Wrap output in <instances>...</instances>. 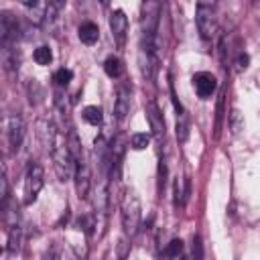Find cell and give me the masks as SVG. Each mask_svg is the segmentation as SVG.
Masks as SVG:
<instances>
[{
    "label": "cell",
    "mask_w": 260,
    "mask_h": 260,
    "mask_svg": "<svg viewBox=\"0 0 260 260\" xmlns=\"http://www.w3.org/2000/svg\"><path fill=\"white\" fill-rule=\"evenodd\" d=\"M142 207H140V199L132 189H126L120 201V217H122V228L126 232V236H136L138 228H140V217H142Z\"/></svg>",
    "instance_id": "6da1fadb"
},
{
    "label": "cell",
    "mask_w": 260,
    "mask_h": 260,
    "mask_svg": "<svg viewBox=\"0 0 260 260\" xmlns=\"http://www.w3.org/2000/svg\"><path fill=\"white\" fill-rule=\"evenodd\" d=\"M51 158H53V167L55 173L59 177V181H69L75 173V158L67 146V138L65 136H57V142L51 150Z\"/></svg>",
    "instance_id": "7a4b0ae2"
},
{
    "label": "cell",
    "mask_w": 260,
    "mask_h": 260,
    "mask_svg": "<svg viewBox=\"0 0 260 260\" xmlns=\"http://www.w3.org/2000/svg\"><path fill=\"white\" fill-rule=\"evenodd\" d=\"M45 183V171L39 162H30L24 175V203H32L43 189Z\"/></svg>",
    "instance_id": "3957f363"
},
{
    "label": "cell",
    "mask_w": 260,
    "mask_h": 260,
    "mask_svg": "<svg viewBox=\"0 0 260 260\" xmlns=\"http://www.w3.org/2000/svg\"><path fill=\"white\" fill-rule=\"evenodd\" d=\"M160 4L144 2L140 6V22H142V39H154L160 22Z\"/></svg>",
    "instance_id": "277c9868"
},
{
    "label": "cell",
    "mask_w": 260,
    "mask_h": 260,
    "mask_svg": "<svg viewBox=\"0 0 260 260\" xmlns=\"http://www.w3.org/2000/svg\"><path fill=\"white\" fill-rule=\"evenodd\" d=\"M195 20H197V28L203 41H211L215 35V14H213V6L199 2L197 10H195Z\"/></svg>",
    "instance_id": "5b68a950"
},
{
    "label": "cell",
    "mask_w": 260,
    "mask_h": 260,
    "mask_svg": "<svg viewBox=\"0 0 260 260\" xmlns=\"http://www.w3.org/2000/svg\"><path fill=\"white\" fill-rule=\"evenodd\" d=\"M110 30H112L116 47L122 49L126 45V35H128V18H126L124 10H112V14H110Z\"/></svg>",
    "instance_id": "8992f818"
},
{
    "label": "cell",
    "mask_w": 260,
    "mask_h": 260,
    "mask_svg": "<svg viewBox=\"0 0 260 260\" xmlns=\"http://www.w3.org/2000/svg\"><path fill=\"white\" fill-rule=\"evenodd\" d=\"M73 181H75V191H77L79 199H85L87 193H89V187H91V175H89V167L83 158L75 162Z\"/></svg>",
    "instance_id": "52a82bcc"
},
{
    "label": "cell",
    "mask_w": 260,
    "mask_h": 260,
    "mask_svg": "<svg viewBox=\"0 0 260 260\" xmlns=\"http://www.w3.org/2000/svg\"><path fill=\"white\" fill-rule=\"evenodd\" d=\"M193 87H195V91L201 100H207V98L213 95V91L217 87V81L209 71H197L193 75Z\"/></svg>",
    "instance_id": "ba28073f"
},
{
    "label": "cell",
    "mask_w": 260,
    "mask_h": 260,
    "mask_svg": "<svg viewBox=\"0 0 260 260\" xmlns=\"http://www.w3.org/2000/svg\"><path fill=\"white\" fill-rule=\"evenodd\" d=\"M6 136H8V144L10 150H18L24 138V122L18 114L8 116V126H6Z\"/></svg>",
    "instance_id": "9c48e42d"
},
{
    "label": "cell",
    "mask_w": 260,
    "mask_h": 260,
    "mask_svg": "<svg viewBox=\"0 0 260 260\" xmlns=\"http://www.w3.org/2000/svg\"><path fill=\"white\" fill-rule=\"evenodd\" d=\"M146 118H148V124H150V130H152L154 138L162 140L165 138V122H162V114H160V110H158V106L154 102H148Z\"/></svg>",
    "instance_id": "30bf717a"
},
{
    "label": "cell",
    "mask_w": 260,
    "mask_h": 260,
    "mask_svg": "<svg viewBox=\"0 0 260 260\" xmlns=\"http://www.w3.org/2000/svg\"><path fill=\"white\" fill-rule=\"evenodd\" d=\"M130 112V87L120 85L116 93V104H114V116L118 122H122Z\"/></svg>",
    "instance_id": "8fae6325"
},
{
    "label": "cell",
    "mask_w": 260,
    "mask_h": 260,
    "mask_svg": "<svg viewBox=\"0 0 260 260\" xmlns=\"http://www.w3.org/2000/svg\"><path fill=\"white\" fill-rule=\"evenodd\" d=\"M77 35H79V41H81V43L93 45V43L100 39V28H98V24H93L91 20H85V22L79 24Z\"/></svg>",
    "instance_id": "7c38bea8"
},
{
    "label": "cell",
    "mask_w": 260,
    "mask_h": 260,
    "mask_svg": "<svg viewBox=\"0 0 260 260\" xmlns=\"http://www.w3.org/2000/svg\"><path fill=\"white\" fill-rule=\"evenodd\" d=\"M104 71H106L108 77L118 79V77L124 73V65H122V61H120L116 55H110V57L104 61Z\"/></svg>",
    "instance_id": "4fadbf2b"
},
{
    "label": "cell",
    "mask_w": 260,
    "mask_h": 260,
    "mask_svg": "<svg viewBox=\"0 0 260 260\" xmlns=\"http://www.w3.org/2000/svg\"><path fill=\"white\" fill-rule=\"evenodd\" d=\"M81 116H83V120H85L87 124H91V126H100L102 120H104L100 106H85L83 112H81Z\"/></svg>",
    "instance_id": "5bb4252c"
},
{
    "label": "cell",
    "mask_w": 260,
    "mask_h": 260,
    "mask_svg": "<svg viewBox=\"0 0 260 260\" xmlns=\"http://www.w3.org/2000/svg\"><path fill=\"white\" fill-rule=\"evenodd\" d=\"M20 246V223L8 225V252H16Z\"/></svg>",
    "instance_id": "9a60e30c"
},
{
    "label": "cell",
    "mask_w": 260,
    "mask_h": 260,
    "mask_svg": "<svg viewBox=\"0 0 260 260\" xmlns=\"http://www.w3.org/2000/svg\"><path fill=\"white\" fill-rule=\"evenodd\" d=\"M32 59L37 61V65H49V63L53 61V53H51V49H49L47 45H41V47L35 49Z\"/></svg>",
    "instance_id": "2e32d148"
},
{
    "label": "cell",
    "mask_w": 260,
    "mask_h": 260,
    "mask_svg": "<svg viewBox=\"0 0 260 260\" xmlns=\"http://www.w3.org/2000/svg\"><path fill=\"white\" fill-rule=\"evenodd\" d=\"M189 138V120H187V116L183 114V116H179V120H177V140L179 142H185Z\"/></svg>",
    "instance_id": "e0dca14e"
},
{
    "label": "cell",
    "mask_w": 260,
    "mask_h": 260,
    "mask_svg": "<svg viewBox=\"0 0 260 260\" xmlns=\"http://www.w3.org/2000/svg\"><path fill=\"white\" fill-rule=\"evenodd\" d=\"M148 142H150V138H148V134H144V132H136V134L130 136V146H132L134 150H144V148L148 146Z\"/></svg>",
    "instance_id": "ac0fdd59"
},
{
    "label": "cell",
    "mask_w": 260,
    "mask_h": 260,
    "mask_svg": "<svg viewBox=\"0 0 260 260\" xmlns=\"http://www.w3.org/2000/svg\"><path fill=\"white\" fill-rule=\"evenodd\" d=\"M181 252H183V242H181L179 238L171 240V242L167 244V248H165V256H167V258H179Z\"/></svg>",
    "instance_id": "d6986e66"
},
{
    "label": "cell",
    "mask_w": 260,
    "mask_h": 260,
    "mask_svg": "<svg viewBox=\"0 0 260 260\" xmlns=\"http://www.w3.org/2000/svg\"><path fill=\"white\" fill-rule=\"evenodd\" d=\"M71 79H73V71H71V69H67V67L57 69V71H55V75H53V81H55L57 85H67Z\"/></svg>",
    "instance_id": "ffe728a7"
},
{
    "label": "cell",
    "mask_w": 260,
    "mask_h": 260,
    "mask_svg": "<svg viewBox=\"0 0 260 260\" xmlns=\"http://www.w3.org/2000/svg\"><path fill=\"white\" fill-rule=\"evenodd\" d=\"M173 195H175V199H173V203H175V207H179V205H183V203H185V199H187V195H185V191L181 189V181H179V179H175V187H173Z\"/></svg>",
    "instance_id": "44dd1931"
},
{
    "label": "cell",
    "mask_w": 260,
    "mask_h": 260,
    "mask_svg": "<svg viewBox=\"0 0 260 260\" xmlns=\"http://www.w3.org/2000/svg\"><path fill=\"white\" fill-rule=\"evenodd\" d=\"M191 254H193L191 260H203V244H201V238H199V236H193V248H191Z\"/></svg>",
    "instance_id": "7402d4cb"
},
{
    "label": "cell",
    "mask_w": 260,
    "mask_h": 260,
    "mask_svg": "<svg viewBox=\"0 0 260 260\" xmlns=\"http://www.w3.org/2000/svg\"><path fill=\"white\" fill-rule=\"evenodd\" d=\"M221 118H223V93L219 95V102H217V116H215V138H219V130H221Z\"/></svg>",
    "instance_id": "603a6c76"
},
{
    "label": "cell",
    "mask_w": 260,
    "mask_h": 260,
    "mask_svg": "<svg viewBox=\"0 0 260 260\" xmlns=\"http://www.w3.org/2000/svg\"><path fill=\"white\" fill-rule=\"evenodd\" d=\"M165 183H167V162L162 158L160 165H158V193L165 191Z\"/></svg>",
    "instance_id": "cb8c5ba5"
},
{
    "label": "cell",
    "mask_w": 260,
    "mask_h": 260,
    "mask_svg": "<svg viewBox=\"0 0 260 260\" xmlns=\"http://www.w3.org/2000/svg\"><path fill=\"white\" fill-rule=\"evenodd\" d=\"M169 89H171V100H173V106H175L177 114H179V116H183L185 112H183V106H181V102H179V98H177V93H175V87H173V81H171V77H169Z\"/></svg>",
    "instance_id": "d4e9b609"
},
{
    "label": "cell",
    "mask_w": 260,
    "mask_h": 260,
    "mask_svg": "<svg viewBox=\"0 0 260 260\" xmlns=\"http://www.w3.org/2000/svg\"><path fill=\"white\" fill-rule=\"evenodd\" d=\"M43 260H61V248L59 246H51L47 252H45V258Z\"/></svg>",
    "instance_id": "484cf974"
},
{
    "label": "cell",
    "mask_w": 260,
    "mask_h": 260,
    "mask_svg": "<svg viewBox=\"0 0 260 260\" xmlns=\"http://www.w3.org/2000/svg\"><path fill=\"white\" fill-rule=\"evenodd\" d=\"M219 59H221V65L228 67V47H225V37H221V41H219Z\"/></svg>",
    "instance_id": "4316f807"
},
{
    "label": "cell",
    "mask_w": 260,
    "mask_h": 260,
    "mask_svg": "<svg viewBox=\"0 0 260 260\" xmlns=\"http://www.w3.org/2000/svg\"><path fill=\"white\" fill-rule=\"evenodd\" d=\"M240 126H242L240 112H238V110H234V112H232V128H234V132H240Z\"/></svg>",
    "instance_id": "83f0119b"
},
{
    "label": "cell",
    "mask_w": 260,
    "mask_h": 260,
    "mask_svg": "<svg viewBox=\"0 0 260 260\" xmlns=\"http://www.w3.org/2000/svg\"><path fill=\"white\" fill-rule=\"evenodd\" d=\"M248 67V55L246 53H240L238 55V69L242 71V69H246Z\"/></svg>",
    "instance_id": "f1b7e54d"
},
{
    "label": "cell",
    "mask_w": 260,
    "mask_h": 260,
    "mask_svg": "<svg viewBox=\"0 0 260 260\" xmlns=\"http://www.w3.org/2000/svg\"><path fill=\"white\" fill-rule=\"evenodd\" d=\"M181 260H187V258H181Z\"/></svg>",
    "instance_id": "f546056e"
}]
</instances>
